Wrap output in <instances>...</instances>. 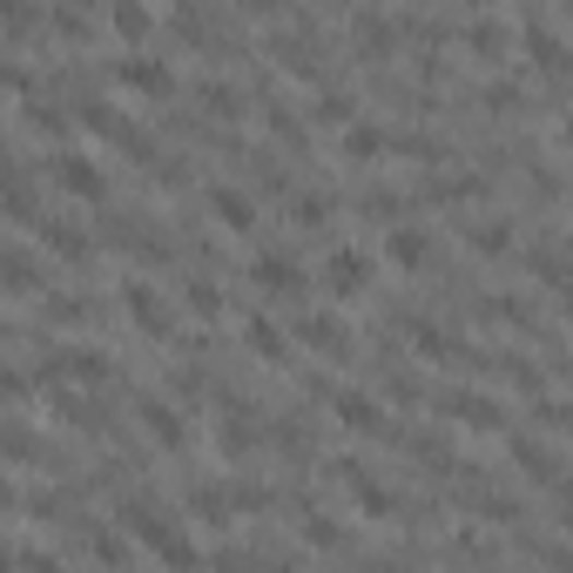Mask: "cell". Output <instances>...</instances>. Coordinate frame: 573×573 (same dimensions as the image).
<instances>
[{
  "instance_id": "cell-1",
  "label": "cell",
  "mask_w": 573,
  "mask_h": 573,
  "mask_svg": "<svg viewBox=\"0 0 573 573\" xmlns=\"http://www.w3.org/2000/svg\"><path fill=\"white\" fill-rule=\"evenodd\" d=\"M48 176H55L61 196H74V203H108V169L88 156V148H55Z\"/></svg>"
},
{
  "instance_id": "cell-2",
  "label": "cell",
  "mask_w": 573,
  "mask_h": 573,
  "mask_svg": "<svg viewBox=\"0 0 573 573\" xmlns=\"http://www.w3.org/2000/svg\"><path fill=\"white\" fill-rule=\"evenodd\" d=\"M115 82H122V88H135V95H148V102H163V95H176V68H169L163 55L135 48V55H122V61H115Z\"/></svg>"
},
{
  "instance_id": "cell-3",
  "label": "cell",
  "mask_w": 573,
  "mask_h": 573,
  "mask_svg": "<svg viewBox=\"0 0 573 573\" xmlns=\"http://www.w3.org/2000/svg\"><path fill=\"white\" fill-rule=\"evenodd\" d=\"M371 271H378V263H371L365 250H351V243L331 250V256H324V297H337V303L365 297V290H371Z\"/></svg>"
},
{
  "instance_id": "cell-4",
  "label": "cell",
  "mask_w": 573,
  "mask_h": 573,
  "mask_svg": "<svg viewBox=\"0 0 573 573\" xmlns=\"http://www.w3.org/2000/svg\"><path fill=\"white\" fill-rule=\"evenodd\" d=\"M135 418H142V432L156 439L163 452H182V445H189V426H182V405H169V398H156V392H142V398H135Z\"/></svg>"
},
{
  "instance_id": "cell-5",
  "label": "cell",
  "mask_w": 573,
  "mask_h": 573,
  "mask_svg": "<svg viewBox=\"0 0 573 573\" xmlns=\"http://www.w3.org/2000/svg\"><path fill=\"white\" fill-rule=\"evenodd\" d=\"M250 284H256V290H271V297H303V271H297V256H290V250H256Z\"/></svg>"
},
{
  "instance_id": "cell-6",
  "label": "cell",
  "mask_w": 573,
  "mask_h": 573,
  "mask_svg": "<svg viewBox=\"0 0 573 573\" xmlns=\"http://www.w3.org/2000/svg\"><path fill=\"white\" fill-rule=\"evenodd\" d=\"M331 411H337L344 432H385V405H378V392H365V385H337Z\"/></svg>"
},
{
  "instance_id": "cell-7",
  "label": "cell",
  "mask_w": 573,
  "mask_h": 573,
  "mask_svg": "<svg viewBox=\"0 0 573 573\" xmlns=\"http://www.w3.org/2000/svg\"><path fill=\"white\" fill-rule=\"evenodd\" d=\"M210 216L229 229V237H250V229H256V196L237 189V182H216L210 189Z\"/></svg>"
},
{
  "instance_id": "cell-8",
  "label": "cell",
  "mask_w": 573,
  "mask_h": 573,
  "mask_svg": "<svg viewBox=\"0 0 573 573\" xmlns=\"http://www.w3.org/2000/svg\"><path fill=\"white\" fill-rule=\"evenodd\" d=\"M122 303H129L135 331H148V337H169V331H176V324H169V311H163V297L148 290L142 277H122Z\"/></svg>"
},
{
  "instance_id": "cell-9",
  "label": "cell",
  "mask_w": 573,
  "mask_h": 573,
  "mask_svg": "<svg viewBox=\"0 0 573 573\" xmlns=\"http://www.w3.org/2000/svg\"><path fill=\"white\" fill-rule=\"evenodd\" d=\"M445 418H458V426H506L500 398H486V392H473V385H452V392H445Z\"/></svg>"
},
{
  "instance_id": "cell-10",
  "label": "cell",
  "mask_w": 573,
  "mask_h": 573,
  "mask_svg": "<svg viewBox=\"0 0 573 573\" xmlns=\"http://www.w3.org/2000/svg\"><path fill=\"white\" fill-rule=\"evenodd\" d=\"M426 256H432V237L418 223H392L385 229V263H392V271H418Z\"/></svg>"
},
{
  "instance_id": "cell-11",
  "label": "cell",
  "mask_w": 573,
  "mask_h": 573,
  "mask_svg": "<svg viewBox=\"0 0 573 573\" xmlns=\"http://www.w3.org/2000/svg\"><path fill=\"white\" fill-rule=\"evenodd\" d=\"M297 344H311V351H324V358L351 351V337H344V324H337L331 311H303V318H297Z\"/></svg>"
},
{
  "instance_id": "cell-12",
  "label": "cell",
  "mask_w": 573,
  "mask_h": 573,
  "mask_svg": "<svg viewBox=\"0 0 573 573\" xmlns=\"http://www.w3.org/2000/svg\"><path fill=\"white\" fill-rule=\"evenodd\" d=\"M506 452H513V466H520L526 479H547V486L566 479V473H560V458H553L540 439H526V432H506Z\"/></svg>"
},
{
  "instance_id": "cell-13",
  "label": "cell",
  "mask_w": 573,
  "mask_h": 573,
  "mask_svg": "<svg viewBox=\"0 0 573 573\" xmlns=\"http://www.w3.org/2000/svg\"><path fill=\"white\" fill-rule=\"evenodd\" d=\"M102 21H108V34H122V41H129V55L148 41V34H156V14H148L142 0H108V14H102Z\"/></svg>"
},
{
  "instance_id": "cell-14",
  "label": "cell",
  "mask_w": 573,
  "mask_h": 573,
  "mask_svg": "<svg viewBox=\"0 0 573 573\" xmlns=\"http://www.w3.org/2000/svg\"><path fill=\"white\" fill-rule=\"evenodd\" d=\"M506 41H513V21H506V14H473V21H466V48H473L479 61H500Z\"/></svg>"
},
{
  "instance_id": "cell-15",
  "label": "cell",
  "mask_w": 573,
  "mask_h": 573,
  "mask_svg": "<svg viewBox=\"0 0 573 573\" xmlns=\"http://www.w3.org/2000/svg\"><path fill=\"white\" fill-rule=\"evenodd\" d=\"M311 122H331V129L344 135V129L358 122V95H351V88H337V82H324V88L311 95Z\"/></svg>"
},
{
  "instance_id": "cell-16",
  "label": "cell",
  "mask_w": 573,
  "mask_h": 573,
  "mask_svg": "<svg viewBox=\"0 0 573 573\" xmlns=\"http://www.w3.org/2000/svg\"><path fill=\"white\" fill-rule=\"evenodd\" d=\"M0 277H8V297H34V290H41V263H34L27 243H8V256H0Z\"/></svg>"
},
{
  "instance_id": "cell-17",
  "label": "cell",
  "mask_w": 573,
  "mask_h": 573,
  "mask_svg": "<svg viewBox=\"0 0 573 573\" xmlns=\"http://www.w3.org/2000/svg\"><path fill=\"white\" fill-rule=\"evenodd\" d=\"M243 344H250L256 358H271V365H284V358H290V337L271 324V311H250V318H243Z\"/></svg>"
},
{
  "instance_id": "cell-18",
  "label": "cell",
  "mask_w": 573,
  "mask_h": 573,
  "mask_svg": "<svg viewBox=\"0 0 573 573\" xmlns=\"http://www.w3.org/2000/svg\"><path fill=\"white\" fill-rule=\"evenodd\" d=\"M351 34H358V48H365V55H392L398 21H392V14H378V8H358V14H351Z\"/></svg>"
},
{
  "instance_id": "cell-19",
  "label": "cell",
  "mask_w": 573,
  "mask_h": 573,
  "mask_svg": "<svg viewBox=\"0 0 573 573\" xmlns=\"http://www.w3.org/2000/svg\"><path fill=\"white\" fill-rule=\"evenodd\" d=\"M337 148H344V156H351V163H378V156H385V148H392V135L378 129V122H365V115H358V122L337 135Z\"/></svg>"
},
{
  "instance_id": "cell-20",
  "label": "cell",
  "mask_w": 573,
  "mask_h": 573,
  "mask_svg": "<svg viewBox=\"0 0 573 573\" xmlns=\"http://www.w3.org/2000/svg\"><path fill=\"white\" fill-rule=\"evenodd\" d=\"M189 513L210 520V526H229V513H237V492H223L216 479H196V486H189Z\"/></svg>"
},
{
  "instance_id": "cell-21",
  "label": "cell",
  "mask_w": 573,
  "mask_h": 573,
  "mask_svg": "<svg viewBox=\"0 0 573 573\" xmlns=\"http://www.w3.org/2000/svg\"><path fill=\"white\" fill-rule=\"evenodd\" d=\"M34 229H41V243H48L55 256H68V263H82V256H88V229H74V223H61V216L34 223Z\"/></svg>"
},
{
  "instance_id": "cell-22",
  "label": "cell",
  "mask_w": 573,
  "mask_h": 573,
  "mask_svg": "<svg viewBox=\"0 0 573 573\" xmlns=\"http://www.w3.org/2000/svg\"><path fill=\"white\" fill-rule=\"evenodd\" d=\"M182 303H189V311H196V318H223V284H210V277H196V271H189L182 277Z\"/></svg>"
},
{
  "instance_id": "cell-23",
  "label": "cell",
  "mask_w": 573,
  "mask_h": 573,
  "mask_svg": "<svg viewBox=\"0 0 573 573\" xmlns=\"http://www.w3.org/2000/svg\"><path fill=\"white\" fill-rule=\"evenodd\" d=\"M250 445H256V426H250L243 411H229L223 426H216V452L223 458H250Z\"/></svg>"
},
{
  "instance_id": "cell-24",
  "label": "cell",
  "mask_w": 573,
  "mask_h": 573,
  "mask_svg": "<svg viewBox=\"0 0 573 573\" xmlns=\"http://www.w3.org/2000/svg\"><path fill=\"white\" fill-rule=\"evenodd\" d=\"M156 560H163L169 573H196V566H203V547H196V540H189V533L176 526V533H169V540L156 547Z\"/></svg>"
},
{
  "instance_id": "cell-25",
  "label": "cell",
  "mask_w": 573,
  "mask_h": 573,
  "mask_svg": "<svg viewBox=\"0 0 573 573\" xmlns=\"http://www.w3.org/2000/svg\"><path fill=\"white\" fill-rule=\"evenodd\" d=\"M466 243H473L479 256H506V250H513V229H506L500 216H492V223H466Z\"/></svg>"
},
{
  "instance_id": "cell-26",
  "label": "cell",
  "mask_w": 573,
  "mask_h": 573,
  "mask_svg": "<svg viewBox=\"0 0 573 573\" xmlns=\"http://www.w3.org/2000/svg\"><path fill=\"white\" fill-rule=\"evenodd\" d=\"M196 95H203L210 115H223V122H237V115H243V88H237V82H203Z\"/></svg>"
},
{
  "instance_id": "cell-27",
  "label": "cell",
  "mask_w": 573,
  "mask_h": 573,
  "mask_svg": "<svg viewBox=\"0 0 573 573\" xmlns=\"http://www.w3.org/2000/svg\"><path fill=\"white\" fill-rule=\"evenodd\" d=\"M351 492H358V506H365L371 520H392V513H398V492H392V486H378L371 473H365V479H358Z\"/></svg>"
},
{
  "instance_id": "cell-28",
  "label": "cell",
  "mask_w": 573,
  "mask_h": 573,
  "mask_svg": "<svg viewBox=\"0 0 573 573\" xmlns=\"http://www.w3.org/2000/svg\"><path fill=\"white\" fill-rule=\"evenodd\" d=\"M88 553H95L102 566H122V560H129V547H122V533H115V526H95V533H88Z\"/></svg>"
},
{
  "instance_id": "cell-29",
  "label": "cell",
  "mask_w": 573,
  "mask_h": 573,
  "mask_svg": "<svg viewBox=\"0 0 573 573\" xmlns=\"http://www.w3.org/2000/svg\"><path fill=\"white\" fill-rule=\"evenodd\" d=\"M48 34H61V41H88V14L82 8H48Z\"/></svg>"
},
{
  "instance_id": "cell-30",
  "label": "cell",
  "mask_w": 573,
  "mask_h": 573,
  "mask_svg": "<svg viewBox=\"0 0 573 573\" xmlns=\"http://www.w3.org/2000/svg\"><path fill=\"white\" fill-rule=\"evenodd\" d=\"M263 115H271V129H277V135H284L290 148H303V122H297V115H290L284 102H271V108H263Z\"/></svg>"
},
{
  "instance_id": "cell-31",
  "label": "cell",
  "mask_w": 573,
  "mask_h": 573,
  "mask_svg": "<svg viewBox=\"0 0 573 573\" xmlns=\"http://www.w3.org/2000/svg\"><path fill=\"white\" fill-rule=\"evenodd\" d=\"M337 520H324V513H303V540H311V547H337Z\"/></svg>"
},
{
  "instance_id": "cell-32",
  "label": "cell",
  "mask_w": 573,
  "mask_h": 573,
  "mask_svg": "<svg viewBox=\"0 0 573 573\" xmlns=\"http://www.w3.org/2000/svg\"><path fill=\"white\" fill-rule=\"evenodd\" d=\"M14 566H21V573H68V566H61L55 553H41V547H21V553H14Z\"/></svg>"
},
{
  "instance_id": "cell-33",
  "label": "cell",
  "mask_w": 573,
  "mask_h": 573,
  "mask_svg": "<svg viewBox=\"0 0 573 573\" xmlns=\"http://www.w3.org/2000/svg\"><path fill=\"white\" fill-rule=\"evenodd\" d=\"M385 385H392V398H398V405H418V398H426V385H418V371H392Z\"/></svg>"
},
{
  "instance_id": "cell-34",
  "label": "cell",
  "mask_w": 573,
  "mask_h": 573,
  "mask_svg": "<svg viewBox=\"0 0 573 573\" xmlns=\"http://www.w3.org/2000/svg\"><path fill=\"white\" fill-rule=\"evenodd\" d=\"M324 216H331V196H297V223L303 229H318Z\"/></svg>"
},
{
  "instance_id": "cell-35",
  "label": "cell",
  "mask_w": 573,
  "mask_h": 573,
  "mask_svg": "<svg viewBox=\"0 0 573 573\" xmlns=\"http://www.w3.org/2000/svg\"><path fill=\"white\" fill-rule=\"evenodd\" d=\"M547 573H573V547H547Z\"/></svg>"
},
{
  "instance_id": "cell-36",
  "label": "cell",
  "mask_w": 573,
  "mask_h": 573,
  "mask_svg": "<svg viewBox=\"0 0 573 573\" xmlns=\"http://www.w3.org/2000/svg\"><path fill=\"white\" fill-rule=\"evenodd\" d=\"M560 142H573V108H566V115H560Z\"/></svg>"
},
{
  "instance_id": "cell-37",
  "label": "cell",
  "mask_w": 573,
  "mask_h": 573,
  "mask_svg": "<svg viewBox=\"0 0 573 573\" xmlns=\"http://www.w3.org/2000/svg\"><path fill=\"white\" fill-rule=\"evenodd\" d=\"M263 573H297V566H290V560H277V566H263Z\"/></svg>"
}]
</instances>
